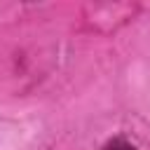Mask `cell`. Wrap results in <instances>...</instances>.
<instances>
[{
	"mask_svg": "<svg viewBox=\"0 0 150 150\" xmlns=\"http://www.w3.org/2000/svg\"><path fill=\"white\" fill-rule=\"evenodd\" d=\"M105 150H134L127 141H122V138H117V141H112V143H108L105 145Z\"/></svg>",
	"mask_w": 150,
	"mask_h": 150,
	"instance_id": "obj_1",
	"label": "cell"
}]
</instances>
